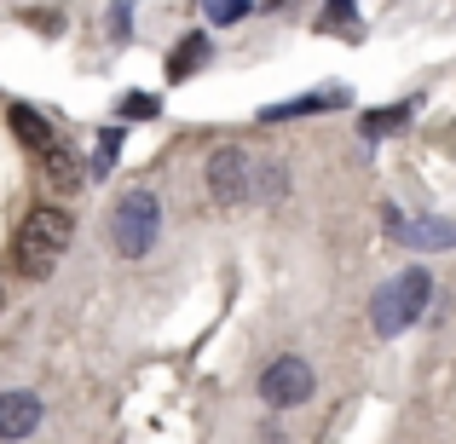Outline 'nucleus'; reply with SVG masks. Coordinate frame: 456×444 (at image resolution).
Here are the masks:
<instances>
[{"mask_svg":"<svg viewBox=\"0 0 456 444\" xmlns=\"http://www.w3.org/2000/svg\"><path fill=\"white\" fill-rule=\"evenodd\" d=\"M116 150H122V127H104V139H99V150H93V174H110V162H116Z\"/></svg>","mask_w":456,"mask_h":444,"instance_id":"obj_11","label":"nucleus"},{"mask_svg":"<svg viewBox=\"0 0 456 444\" xmlns=\"http://www.w3.org/2000/svg\"><path fill=\"white\" fill-rule=\"evenodd\" d=\"M29 23H35V29H64V18H58V12H29Z\"/></svg>","mask_w":456,"mask_h":444,"instance_id":"obj_15","label":"nucleus"},{"mask_svg":"<svg viewBox=\"0 0 456 444\" xmlns=\"http://www.w3.org/2000/svg\"><path fill=\"white\" fill-rule=\"evenodd\" d=\"M127 116H156V99H127Z\"/></svg>","mask_w":456,"mask_h":444,"instance_id":"obj_16","label":"nucleus"},{"mask_svg":"<svg viewBox=\"0 0 456 444\" xmlns=\"http://www.w3.org/2000/svg\"><path fill=\"white\" fill-rule=\"evenodd\" d=\"M399 122H411V104H393V110H381V116H364V133L381 139L387 127H399Z\"/></svg>","mask_w":456,"mask_h":444,"instance_id":"obj_12","label":"nucleus"},{"mask_svg":"<svg viewBox=\"0 0 456 444\" xmlns=\"http://www.w3.org/2000/svg\"><path fill=\"white\" fill-rule=\"evenodd\" d=\"M428 300H434V271H422V266L399 271L387 289H376V300H370V323H376V335H404L422 318Z\"/></svg>","mask_w":456,"mask_h":444,"instance_id":"obj_3","label":"nucleus"},{"mask_svg":"<svg viewBox=\"0 0 456 444\" xmlns=\"http://www.w3.org/2000/svg\"><path fill=\"white\" fill-rule=\"evenodd\" d=\"M312 387H318V381H312L306 358H272L266 375H260V399H266L272 410H295V404H306Z\"/></svg>","mask_w":456,"mask_h":444,"instance_id":"obj_6","label":"nucleus"},{"mask_svg":"<svg viewBox=\"0 0 456 444\" xmlns=\"http://www.w3.org/2000/svg\"><path fill=\"white\" fill-rule=\"evenodd\" d=\"M202 58H208V35H185V46H179V52L167 58V76L179 81V76H185V69H197Z\"/></svg>","mask_w":456,"mask_h":444,"instance_id":"obj_9","label":"nucleus"},{"mask_svg":"<svg viewBox=\"0 0 456 444\" xmlns=\"http://www.w3.org/2000/svg\"><path fill=\"white\" fill-rule=\"evenodd\" d=\"M278 190H289V167H283V162L255 167V197H278Z\"/></svg>","mask_w":456,"mask_h":444,"instance_id":"obj_10","label":"nucleus"},{"mask_svg":"<svg viewBox=\"0 0 456 444\" xmlns=\"http://www.w3.org/2000/svg\"><path fill=\"white\" fill-rule=\"evenodd\" d=\"M243 0H237V6H232V0H208V6H202V18H208V23H237V18H243Z\"/></svg>","mask_w":456,"mask_h":444,"instance_id":"obj_14","label":"nucleus"},{"mask_svg":"<svg viewBox=\"0 0 456 444\" xmlns=\"http://www.w3.org/2000/svg\"><path fill=\"white\" fill-rule=\"evenodd\" d=\"M318 29H346V35H358V12H353V6H323V12H318Z\"/></svg>","mask_w":456,"mask_h":444,"instance_id":"obj_13","label":"nucleus"},{"mask_svg":"<svg viewBox=\"0 0 456 444\" xmlns=\"http://www.w3.org/2000/svg\"><path fill=\"white\" fill-rule=\"evenodd\" d=\"M41 399L35 392H0V439H29L41 427Z\"/></svg>","mask_w":456,"mask_h":444,"instance_id":"obj_7","label":"nucleus"},{"mask_svg":"<svg viewBox=\"0 0 456 444\" xmlns=\"http://www.w3.org/2000/svg\"><path fill=\"white\" fill-rule=\"evenodd\" d=\"M393 237H399V243H428V248H456V225L451 220H422L416 231H404V225H399Z\"/></svg>","mask_w":456,"mask_h":444,"instance_id":"obj_8","label":"nucleus"},{"mask_svg":"<svg viewBox=\"0 0 456 444\" xmlns=\"http://www.w3.org/2000/svg\"><path fill=\"white\" fill-rule=\"evenodd\" d=\"M69 237H76V220H69V208H53V202H41V208H29V214H23V225H18L12 266H18L23 278H46V271L64 260Z\"/></svg>","mask_w":456,"mask_h":444,"instance_id":"obj_1","label":"nucleus"},{"mask_svg":"<svg viewBox=\"0 0 456 444\" xmlns=\"http://www.w3.org/2000/svg\"><path fill=\"white\" fill-rule=\"evenodd\" d=\"M208 197L220 202V208H237V202H255V156L243 145H220L208 156Z\"/></svg>","mask_w":456,"mask_h":444,"instance_id":"obj_5","label":"nucleus"},{"mask_svg":"<svg viewBox=\"0 0 456 444\" xmlns=\"http://www.w3.org/2000/svg\"><path fill=\"white\" fill-rule=\"evenodd\" d=\"M12 127L23 133V145L41 156V167H46V179H53V185H64V190L81 185V179H76V174H81V167H76V150H69L64 139H58L53 127H46L41 116L29 110V104H18V110H12Z\"/></svg>","mask_w":456,"mask_h":444,"instance_id":"obj_4","label":"nucleus"},{"mask_svg":"<svg viewBox=\"0 0 456 444\" xmlns=\"http://www.w3.org/2000/svg\"><path fill=\"white\" fill-rule=\"evenodd\" d=\"M0 306H6V289H0Z\"/></svg>","mask_w":456,"mask_h":444,"instance_id":"obj_17","label":"nucleus"},{"mask_svg":"<svg viewBox=\"0 0 456 444\" xmlns=\"http://www.w3.org/2000/svg\"><path fill=\"white\" fill-rule=\"evenodd\" d=\"M156 237H162V197L156 190H127L122 202L110 208V248L122 260H145L156 248Z\"/></svg>","mask_w":456,"mask_h":444,"instance_id":"obj_2","label":"nucleus"}]
</instances>
